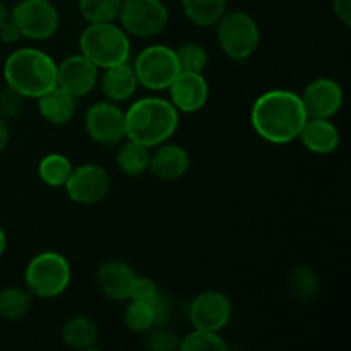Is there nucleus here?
<instances>
[{"label": "nucleus", "mask_w": 351, "mask_h": 351, "mask_svg": "<svg viewBox=\"0 0 351 351\" xmlns=\"http://www.w3.org/2000/svg\"><path fill=\"white\" fill-rule=\"evenodd\" d=\"M307 119L300 95L288 89L264 93L254 101L250 110L254 130L271 144H288L298 139Z\"/></svg>", "instance_id": "1"}, {"label": "nucleus", "mask_w": 351, "mask_h": 351, "mask_svg": "<svg viewBox=\"0 0 351 351\" xmlns=\"http://www.w3.org/2000/svg\"><path fill=\"white\" fill-rule=\"evenodd\" d=\"M170 99L146 96L134 101L125 112V139L146 147L168 143L177 132L180 115Z\"/></svg>", "instance_id": "2"}, {"label": "nucleus", "mask_w": 351, "mask_h": 351, "mask_svg": "<svg viewBox=\"0 0 351 351\" xmlns=\"http://www.w3.org/2000/svg\"><path fill=\"white\" fill-rule=\"evenodd\" d=\"M3 77L9 88L23 98H40L57 88V64L45 51L36 48H19L7 57Z\"/></svg>", "instance_id": "3"}, {"label": "nucleus", "mask_w": 351, "mask_h": 351, "mask_svg": "<svg viewBox=\"0 0 351 351\" xmlns=\"http://www.w3.org/2000/svg\"><path fill=\"white\" fill-rule=\"evenodd\" d=\"M81 53L98 69H108L129 62V34L115 23L89 24L79 38Z\"/></svg>", "instance_id": "4"}, {"label": "nucleus", "mask_w": 351, "mask_h": 351, "mask_svg": "<svg viewBox=\"0 0 351 351\" xmlns=\"http://www.w3.org/2000/svg\"><path fill=\"white\" fill-rule=\"evenodd\" d=\"M72 280L71 264L62 254L47 250L29 261L24 281L33 297L55 298L64 293Z\"/></svg>", "instance_id": "5"}, {"label": "nucleus", "mask_w": 351, "mask_h": 351, "mask_svg": "<svg viewBox=\"0 0 351 351\" xmlns=\"http://www.w3.org/2000/svg\"><path fill=\"white\" fill-rule=\"evenodd\" d=\"M216 34L223 53L228 55L232 60H247L259 48V26L252 16L240 10L223 14L216 23Z\"/></svg>", "instance_id": "6"}, {"label": "nucleus", "mask_w": 351, "mask_h": 351, "mask_svg": "<svg viewBox=\"0 0 351 351\" xmlns=\"http://www.w3.org/2000/svg\"><path fill=\"white\" fill-rule=\"evenodd\" d=\"M139 86L151 91H163L170 88L180 72L177 53L167 45H151L136 57L132 64Z\"/></svg>", "instance_id": "7"}, {"label": "nucleus", "mask_w": 351, "mask_h": 351, "mask_svg": "<svg viewBox=\"0 0 351 351\" xmlns=\"http://www.w3.org/2000/svg\"><path fill=\"white\" fill-rule=\"evenodd\" d=\"M10 21L23 38L45 41L57 33L60 17L50 0H21L10 10Z\"/></svg>", "instance_id": "8"}, {"label": "nucleus", "mask_w": 351, "mask_h": 351, "mask_svg": "<svg viewBox=\"0 0 351 351\" xmlns=\"http://www.w3.org/2000/svg\"><path fill=\"white\" fill-rule=\"evenodd\" d=\"M119 19L127 34L151 38L168 24V10L161 0H122Z\"/></svg>", "instance_id": "9"}, {"label": "nucleus", "mask_w": 351, "mask_h": 351, "mask_svg": "<svg viewBox=\"0 0 351 351\" xmlns=\"http://www.w3.org/2000/svg\"><path fill=\"white\" fill-rule=\"evenodd\" d=\"M84 127L95 143L115 146L125 139V112L117 103H95L86 113Z\"/></svg>", "instance_id": "10"}, {"label": "nucleus", "mask_w": 351, "mask_h": 351, "mask_svg": "<svg viewBox=\"0 0 351 351\" xmlns=\"http://www.w3.org/2000/svg\"><path fill=\"white\" fill-rule=\"evenodd\" d=\"M64 187L71 201H74L75 204L91 206L98 204L108 195L112 178L108 171L99 165L86 163L72 170Z\"/></svg>", "instance_id": "11"}, {"label": "nucleus", "mask_w": 351, "mask_h": 351, "mask_svg": "<svg viewBox=\"0 0 351 351\" xmlns=\"http://www.w3.org/2000/svg\"><path fill=\"white\" fill-rule=\"evenodd\" d=\"M194 329L219 332L232 319V302L218 290H208L199 293L189 307Z\"/></svg>", "instance_id": "12"}, {"label": "nucleus", "mask_w": 351, "mask_h": 351, "mask_svg": "<svg viewBox=\"0 0 351 351\" xmlns=\"http://www.w3.org/2000/svg\"><path fill=\"white\" fill-rule=\"evenodd\" d=\"M99 69L82 53L71 55L57 64V88L64 89L75 99L89 95L98 82Z\"/></svg>", "instance_id": "13"}, {"label": "nucleus", "mask_w": 351, "mask_h": 351, "mask_svg": "<svg viewBox=\"0 0 351 351\" xmlns=\"http://www.w3.org/2000/svg\"><path fill=\"white\" fill-rule=\"evenodd\" d=\"M300 98L311 119H331L341 110L345 101L343 88L335 79L329 77H319L312 81Z\"/></svg>", "instance_id": "14"}, {"label": "nucleus", "mask_w": 351, "mask_h": 351, "mask_svg": "<svg viewBox=\"0 0 351 351\" xmlns=\"http://www.w3.org/2000/svg\"><path fill=\"white\" fill-rule=\"evenodd\" d=\"M170 101L178 112L195 113L208 103L209 86L201 72H178L168 88Z\"/></svg>", "instance_id": "15"}, {"label": "nucleus", "mask_w": 351, "mask_h": 351, "mask_svg": "<svg viewBox=\"0 0 351 351\" xmlns=\"http://www.w3.org/2000/svg\"><path fill=\"white\" fill-rule=\"evenodd\" d=\"M134 278H136V273L132 266L123 261H108L98 269L96 283H98L99 291L108 300L125 302L130 297Z\"/></svg>", "instance_id": "16"}, {"label": "nucleus", "mask_w": 351, "mask_h": 351, "mask_svg": "<svg viewBox=\"0 0 351 351\" xmlns=\"http://www.w3.org/2000/svg\"><path fill=\"white\" fill-rule=\"evenodd\" d=\"M189 167H191V156L184 147L163 143L156 146L154 153H151L147 170L160 180L170 182L184 177Z\"/></svg>", "instance_id": "17"}, {"label": "nucleus", "mask_w": 351, "mask_h": 351, "mask_svg": "<svg viewBox=\"0 0 351 351\" xmlns=\"http://www.w3.org/2000/svg\"><path fill=\"white\" fill-rule=\"evenodd\" d=\"M298 139L304 144L305 149L314 154H331L338 149L339 130L329 119H311L302 127Z\"/></svg>", "instance_id": "18"}, {"label": "nucleus", "mask_w": 351, "mask_h": 351, "mask_svg": "<svg viewBox=\"0 0 351 351\" xmlns=\"http://www.w3.org/2000/svg\"><path fill=\"white\" fill-rule=\"evenodd\" d=\"M103 71L105 74L101 77V89L108 101L123 103L136 95L139 82L129 62L103 69Z\"/></svg>", "instance_id": "19"}, {"label": "nucleus", "mask_w": 351, "mask_h": 351, "mask_svg": "<svg viewBox=\"0 0 351 351\" xmlns=\"http://www.w3.org/2000/svg\"><path fill=\"white\" fill-rule=\"evenodd\" d=\"M38 108L41 117L53 125H64L71 122L75 113V98L64 89L53 88L38 98Z\"/></svg>", "instance_id": "20"}, {"label": "nucleus", "mask_w": 351, "mask_h": 351, "mask_svg": "<svg viewBox=\"0 0 351 351\" xmlns=\"http://www.w3.org/2000/svg\"><path fill=\"white\" fill-rule=\"evenodd\" d=\"M62 341L72 350H93L98 341V328L89 317L74 315L62 328Z\"/></svg>", "instance_id": "21"}, {"label": "nucleus", "mask_w": 351, "mask_h": 351, "mask_svg": "<svg viewBox=\"0 0 351 351\" xmlns=\"http://www.w3.org/2000/svg\"><path fill=\"white\" fill-rule=\"evenodd\" d=\"M288 288L295 300L308 304L321 293V280L311 266H297L288 278Z\"/></svg>", "instance_id": "22"}, {"label": "nucleus", "mask_w": 351, "mask_h": 351, "mask_svg": "<svg viewBox=\"0 0 351 351\" xmlns=\"http://www.w3.org/2000/svg\"><path fill=\"white\" fill-rule=\"evenodd\" d=\"M149 147L127 139L117 154V165L127 177H141L149 168Z\"/></svg>", "instance_id": "23"}, {"label": "nucleus", "mask_w": 351, "mask_h": 351, "mask_svg": "<svg viewBox=\"0 0 351 351\" xmlns=\"http://www.w3.org/2000/svg\"><path fill=\"white\" fill-rule=\"evenodd\" d=\"M185 16L195 26H215L226 12V0H182Z\"/></svg>", "instance_id": "24"}, {"label": "nucleus", "mask_w": 351, "mask_h": 351, "mask_svg": "<svg viewBox=\"0 0 351 351\" xmlns=\"http://www.w3.org/2000/svg\"><path fill=\"white\" fill-rule=\"evenodd\" d=\"M72 167L71 160L60 153H50L40 161L38 165V173L40 178L50 187H64L71 177Z\"/></svg>", "instance_id": "25"}, {"label": "nucleus", "mask_w": 351, "mask_h": 351, "mask_svg": "<svg viewBox=\"0 0 351 351\" xmlns=\"http://www.w3.org/2000/svg\"><path fill=\"white\" fill-rule=\"evenodd\" d=\"M31 304H33V295L29 293V290L9 287L0 291V315L7 321L23 319L29 312Z\"/></svg>", "instance_id": "26"}, {"label": "nucleus", "mask_w": 351, "mask_h": 351, "mask_svg": "<svg viewBox=\"0 0 351 351\" xmlns=\"http://www.w3.org/2000/svg\"><path fill=\"white\" fill-rule=\"evenodd\" d=\"M122 0H79V10L89 24L115 23Z\"/></svg>", "instance_id": "27"}, {"label": "nucleus", "mask_w": 351, "mask_h": 351, "mask_svg": "<svg viewBox=\"0 0 351 351\" xmlns=\"http://www.w3.org/2000/svg\"><path fill=\"white\" fill-rule=\"evenodd\" d=\"M180 351H226L228 345L225 339L215 331H204V329H192L189 335L180 338Z\"/></svg>", "instance_id": "28"}, {"label": "nucleus", "mask_w": 351, "mask_h": 351, "mask_svg": "<svg viewBox=\"0 0 351 351\" xmlns=\"http://www.w3.org/2000/svg\"><path fill=\"white\" fill-rule=\"evenodd\" d=\"M123 322H125L127 329L134 332H146L156 328V319H154V312L149 302L129 300L125 314H123Z\"/></svg>", "instance_id": "29"}, {"label": "nucleus", "mask_w": 351, "mask_h": 351, "mask_svg": "<svg viewBox=\"0 0 351 351\" xmlns=\"http://www.w3.org/2000/svg\"><path fill=\"white\" fill-rule=\"evenodd\" d=\"M178 65L184 72H201L208 65V53L204 48L197 43H185L175 50Z\"/></svg>", "instance_id": "30"}, {"label": "nucleus", "mask_w": 351, "mask_h": 351, "mask_svg": "<svg viewBox=\"0 0 351 351\" xmlns=\"http://www.w3.org/2000/svg\"><path fill=\"white\" fill-rule=\"evenodd\" d=\"M24 108V98L12 88L5 86L0 89V119L2 120H12L23 113Z\"/></svg>", "instance_id": "31"}, {"label": "nucleus", "mask_w": 351, "mask_h": 351, "mask_svg": "<svg viewBox=\"0 0 351 351\" xmlns=\"http://www.w3.org/2000/svg\"><path fill=\"white\" fill-rule=\"evenodd\" d=\"M178 345H180V338H177L163 326H158L156 331L149 336V341H147V346L153 351H173L178 350Z\"/></svg>", "instance_id": "32"}, {"label": "nucleus", "mask_w": 351, "mask_h": 351, "mask_svg": "<svg viewBox=\"0 0 351 351\" xmlns=\"http://www.w3.org/2000/svg\"><path fill=\"white\" fill-rule=\"evenodd\" d=\"M158 285L154 283L151 278L146 276H137L134 278L132 288H130V297L129 300H141V302H149L154 295L158 293Z\"/></svg>", "instance_id": "33"}, {"label": "nucleus", "mask_w": 351, "mask_h": 351, "mask_svg": "<svg viewBox=\"0 0 351 351\" xmlns=\"http://www.w3.org/2000/svg\"><path fill=\"white\" fill-rule=\"evenodd\" d=\"M149 304L151 307H153L154 319H156V328L158 326L167 324L168 319H170L171 315V304H170V298L167 297V293L158 290V293L151 298Z\"/></svg>", "instance_id": "34"}, {"label": "nucleus", "mask_w": 351, "mask_h": 351, "mask_svg": "<svg viewBox=\"0 0 351 351\" xmlns=\"http://www.w3.org/2000/svg\"><path fill=\"white\" fill-rule=\"evenodd\" d=\"M332 10L335 16L341 21L345 26L351 24V0H332Z\"/></svg>", "instance_id": "35"}, {"label": "nucleus", "mask_w": 351, "mask_h": 351, "mask_svg": "<svg viewBox=\"0 0 351 351\" xmlns=\"http://www.w3.org/2000/svg\"><path fill=\"white\" fill-rule=\"evenodd\" d=\"M0 38H2L3 43L12 45V43H17L23 36H21V31L17 29L16 24L9 19L2 27H0Z\"/></svg>", "instance_id": "36"}, {"label": "nucleus", "mask_w": 351, "mask_h": 351, "mask_svg": "<svg viewBox=\"0 0 351 351\" xmlns=\"http://www.w3.org/2000/svg\"><path fill=\"white\" fill-rule=\"evenodd\" d=\"M10 139V132H9V125H7L5 120L0 119V153L7 147Z\"/></svg>", "instance_id": "37"}, {"label": "nucleus", "mask_w": 351, "mask_h": 351, "mask_svg": "<svg viewBox=\"0 0 351 351\" xmlns=\"http://www.w3.org/2000/svg\"><path fill=\"white\" fill-rule=\"evenodd\" d=\"M9 19H10V10L7 9L5 3L0 0V27H2L3 24H5Z\"/></svg>", "instance_id": "38"}, {"label": "nucleus", "mask_w": 351, "mask_h": 351, "mask_svg": "<svg viewBox=\"0 0 351 351\" xmlns=\"http://www.w3.org/2000/svg\"><path fill=\"white\" fill-rule=\"evenodd\" d=\"M5 247H7V237H5V232H3L2 228H0V257L3 256V252H5Z\"/></svg>", "instance_id": "39"}]
</instances>
